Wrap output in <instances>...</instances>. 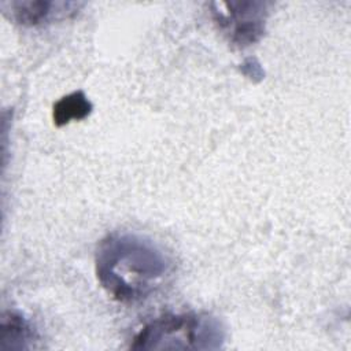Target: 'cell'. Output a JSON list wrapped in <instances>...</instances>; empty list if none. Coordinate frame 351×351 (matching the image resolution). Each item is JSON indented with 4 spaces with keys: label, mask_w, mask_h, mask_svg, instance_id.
Returning a JSON list of instances; mask_svg holds the SVG:
<instances>
[{
    "label": "cell",
    "mask_w": 351,
    "mask_h": 351,
    "mask_svg": "<svg viewBox=\"0 0 351 351\" xmlns=\"http://www.w3.org/2000/svg\"><path fill=\"white\" fill-rule=\"evenodd\" d=\"M170 271V261L151 240L133 233H114L96 252V274L117 300L134 303L148 298Z\"/></svg>",
    "instance_id": "1"
},
{
    "label": "cell",
    "mask_w": 351,
    "mask_h": 351,
    "mask_svg": "<svg viewBox=\"0 0 351 351\" xmlns=\"http://www.w3.org/2000/svg\"><path fill=\"white\" fill-rule=\"evenodd\" d=\"M225 333L219 321L208 314H166L145 325L134 337V350H215Z\"/></svg>",
    "instance_id": "2"
},
{
    "label": "cell",
    "mask_w": 351,
    "mask_h": 351,
    "mask_svg": "<svg viewBox=\"0 0 351 351\" xmlns=\"http://www.w3.org/2000/svg\"><path fill=\"white\" fill-rule=\"evenodd\" d=\"M225 10H214L215 22L237 47L256 43L265 32L266 5L255 1L222 3Z\"/></svg>",
    "instance_id": "3"
},
{
    "label": "cell",
    "mask_w": 351,
    "mask_h": 351,
    "mask_svg": "<svg viewBox=\"0 0 351 351\" xmlns=\"http://www.w3.org/2000/svg\"><path fill=\"white\" fill-rule=\"evenodd\" d=\"M74 3H53V1H11L3 3L1 7H8L16 22L27 26H36L53 18L56 14H64Z\"/></svg>",
    "instance_id": "4"
},
{
    "label": "cell",
    "mask_w": 351,
    "mask_h": 351,
    "mask_svg": "<svg viewBox=\"0 0 351 351\" xmlns=\"http://www.w3.org/2000/svg\"><path fill=\"white\" fill-rule=\"evenodd\" d=\"M92 103L82 90L73 92L59 99L53 106V122L56 126H64L71 121H81L92 112Z\"/></svg>",
    "instance_id": "5"
},
{
    "label": "cell",
    "mask_w": 351,
    "mask_h": 351,
    "mask_svg": "<svg viewBox=\"0 0 351 351\" xmlns=\"http://www.w3.org/2000/svg\"><path fill=\"white\" fill-rule=\"evenodd\" d=\"M1 340L8 348H29V343L36 340V333L22 315L7 313L1 321Z\"/></svg>",
    "instance_id": "6"
}]
</instances>
